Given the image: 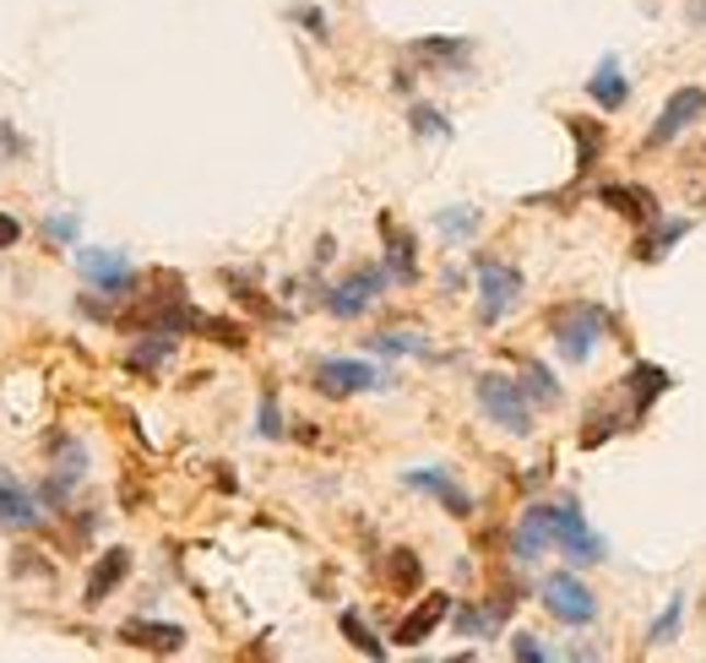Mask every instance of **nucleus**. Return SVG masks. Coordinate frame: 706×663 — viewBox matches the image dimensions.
I'll use <instances>...</instances> for the list:
<instances>
[{"label":"nucleus","instance_id":"1","mask_svg":"<svg viewBox=\"0 0 706 663\" xmlns=\"http://www.w3.org/2000/svg\"><path fill=\"white\" fill-rule=\"evenodd\" d=\"M539 511V522H544V538L565 549L576 566H587V560H603V544L592 538V527L581 522V511L576 505H533Z\"/></svg>","mask_w":706,"mask_h":663},{"label":"nucleus","instance_id":"2","mask_svg":"<svg viewBox=\"0 0 706 663\" xmlns=\"http://www.w3.org/2000/svg\"><path fill=\"white\" fill-rule=\"evenodd\" d=\"M478 408H484L500 430L533 435V408H528V397H522L517 381H506V375H478Z\"/></svg>","mask_w":706,"mask_h":663},{"label":"nucleus","instance_id":"3","mask_svg":"<svg viewBox=\"0 0 706 663\" xmlns=\"http://www.w3.org/2000/svg\"><path fill=\"white\" fill-rule=\"evenodd\" d=\"M549 332H555V342H560L565 359L581 364V359L592 353L598 332H603V316H598L592 305H560V311H549Z\"/></svg>","mask_w":706,"mask_h":663},{"label":"nucleus","instance_id":"4","mask_svg":"<svg viewBox=\"0 0 706 663\" xmlns=\"http://www.w3.org/2000/svg\"><path fill=\"white\" fill-rule=\"evenodd\" d=\"M478 322L484 327H495L511 305H517V294H522V272L517 267H506V261H478Z\"/></svg>","mask_w":706,"mask_h":663},{"label":"nucleus","instance_id":"5","mask_svg":"<svg viewBox=\"0 0 706 663\" xmlns=\"http://www.w3.org/2000/svg\"><path fill=\"white\" fill-rule=\"evenodd\" d=\"M381 283H386V272H381V267H359L348 283H337V289L326 294V311H332L337 322H354V316H364V311L375 305Z\"/></svg>","mask_w":706,"mask_h":663},{"label":"nucleus","instance_id":"6","mask_svg":"<svg viewBox=\"0 0 706 663\" xmlns=\"http://www.w3.org/2000/svg\"><path fill=\"white\" fill-rule=\"evenodd\" d=\"M544 609H549L555 620H565V626H592V615H598L592 593H587L576 577H565V571L544 582Z\"/></svg>","mask_w":706,"mask_h":663},{"label":"nucleus","instance_id":"7","mask_svg":"<svg viewBox=\"0 0 706 663\" xmlns=\"http://www.w3.org/2000/svg\"><path fill=\"white\" fill-rule=\"evenodd\" d=\"M77 267L88 283H99L104 294H131L137 289V272L120 251H77Z\"/></svg>","mask_w":706,"mask_h":663},{"label":"nucleus","instance_id":"8","mask_svg":"<svg viewBox=\"0 0 706 663\" xmlns=\"http://www.w3.org/2000/svg\"><path fill=\"white\" fill-rule=\"evenodd\" d=\"M315 386H321L326 397H354V392L381 386V375H375L364 359H321V364H315Z\"/></svg>","mask_w":706,"mask_h":663},{"label":"nucleus","instance_id":"9","mask_svg":"<svg viewBox=\"0 0 706 663\" xmlns=\"http://www.w3.org/2000/svg\"><path fill=\"white\" fill-rule=\"evenodd\" d=\"M702 115H706V93L702 88H680V93L663 104V115H658V126H652V137H647V142H652V148H663V142H674L685 126H696Z\"/></svg>","mask_w":706,"mask_h":663},{"label":"nucleus","instance_id":"10","mask_svg":"<svg viewBox=\"0 0 706 663\" xmlns=\"http://www.w3.org/2000/svg\"><path fill=\"white\" fill-rule=\"evenodd\" d=\"M38 522H44L38 500L27 496L11 474H0V527H11V533H33Z\"/></svg>","mask_w":706,"mask_h":663},{"label":"nucleus","instance_id":"11","mask_svg":"<svg viewBox=\"0 0 706 663\" xmlns=\"http://www.w3.org/2000/svg\"><path fill=\"white\" fill-rule=\"evenodd\" d=\"M126 577H131V549H104V560H99V566H93V577H88L82 604H104Z\"/></svg>","mask_w":706,"mask_h":663},{"label":"nucleus","instance_id":"12","mask_svg":"<svg viewBox=\"0 0 706 663\" xmlns=\"http://www.w3.org/2000/svg\"><path fill=\"white\" fill-rule=\"evenodd\" d=\"M669 392V370H658V364H636L630 375H625V397H630V419H641L647 408H652V397H663Z\"/></svg>","mask_w":706,"mask_h":663},{"label":"nucleus","instance_id":"13","mask_svg":"<svg viewBox=\"0 0 706 663\" xmlns=\"http://www.w3.org/2000/svg\"><path fill=\"white\" fill-rule=\"evenodd\" d=\"M120 642H131L141 653H180L185 648V631L180 626H158V620H131L120 631Z\"/></svg>","mask_w":706,"mask_h":663},{"label":"nucleus","instance_id":"14","mask_svg":"<svg viewBox=\"0 0 706 663\" xmlns=\"http://www.w3.org/2000/svg\"><path fill=\"white\" fill-rule=\"evenodd\" d=\"M445 615H451V598H445V593H429L419 609H414V615L397 626V642H403V648H419V642L435 631V626H440V620H445Z\"/></svg>","mask_w":706,"mask_h":663},{"label":"nucleus","instance_id":"15","mask_svg":"<svg viewBox=\"0 0 706 663\" xmlns=\"http://www.w3.org/2000/svg\"><path fill=\"white\" fill-rule=\"evenodd\" d=\"M408 485H414V490H424V496H435L445 511H451V516H467V511H473L467 490H456V485H451L445 474H435V468H414V474H408Z\"/></svg>","mask_w":706,"mask_h":663},{"label":"nucleus","instance_id":"16","mask_svg":"<svg viewBox=\"0 0 706 663\" xmlns=\"http://www.w3.org/2000/svg\"><path fill=\"white\" fill-rule=\"evenodd\" d=\"M598 201L614 207L620 218H636V223H652V218H658V212H652V196H647V190H630V185H603Z\"/></svg>","mask_w":706,"mask_h":663},{"label":"nucleus","instance_id":"17","mask_svg":"<svg viewBox=\"0 0 706 663\" xmlns=\"http://www.w3.org/2000/svg\"><path fill=\"white\" fill-rule=\"evenodd\" d=\"M381 234H386V261H392V272H397L403 283H414V278H419L414 240H408V234H397V223H392V218H381Z\"/></svg>","mask_w":706,"mask_h":663},{"label":"nucleus","instance_id":"18","mask_svg":"<svg viewBox=\"0 0 706 663\" xmlns=\"http://www.w3.org/2000/svg\"><path fill=\"white\" fill-rule=\"evenodd\" d=\"M587 93H592V104H598V109H620V104H625V77H620V60H603V66H598V77L587 82Z\"/></svg>","mask_w":706,"mask_h":663},{"label":"nucleus","instance_id":"19","mask_svg":"<svg viewBox=\"0 0 706 663\" xmlns=\"http://www.w3.org/2000/svg\"><path fill=\"white\" fill-rule=\"evenodd\" d=\"M685 234H691V223H685V218H669V223H658L647 240H636V256H641V261H658V256H663L669 245H680Z\"/></svg>","mask_w":706,"mask_h":663},{"label":"nucleus","instance_id":"20","mask_svg":"<svg viewBox=\"0 0 706 663\" xmlns=\"http://www.w3.org/2000/svg\"><path fill=\"white\" fill-rule=\"evenodd\" d=\"M419 577H424V566H419L414 549H392V555H386V582H392L397 593H414Z\"/></svg>","mask_w":706,"mask_h":663},{"label":"nucleus","instance_id":"21","mask_svg":"<svg viewBox=\"0 0 706 663\" xmlns=\"http://www.w3.org/2000/svg\"><path fill=\"white\" fill-rule=\"evenodd\" d=\"M414 55L429 66H462L467 60V44L462 38H414Z\"/></svg>","mask_w":706,"mask_h":663},{"label":"nucleus","instance_id":"22","mask_svg":"<svg viewBox=\"0 0 706 663\" xmlns=\"http://www.w3.org/2000/svg\"><path fill=\"white\" fill-rule=\"evenodd\" d=\"M169 353H174V337L169 332H147V342L131 353V370H158Z\"/></svg>","mask_w":706,"mask_h":663},{"label":"nucleus","instance_id":"23","mask_svg":"<svg viewBox=\"0 0 706 663\" xmlns=\"http://www.w3.org/2000/svg\"><path fill=\"white\" fill-rule=\"evenodd\" d=\"M570 131H576V168H592L603 153V131L587 126V120H570Z\"/></svg>","mask_w":706,"mask_h":663},{"label":"nucleus","instance_id":"24","mask_svg":"<svg viewBox=\"0 0 706 663\" xmlns=\"http://www.w3.org/2000/svg\"><path fill=\"white\" fill-rule=\"evenodd\" d=\"M337 626H343V637H348V642H354V648H359L364 659H381V653H386V648H381V642L370 637V626H364V620H359L354 609H343V620H337Z\"/></svg>","mask_w":706,"mask_h":663},{"label":"nucleus","instance_id":"25","mask_svg":"<svg viewBox=\"0 0 706 663\" xmlns=\"http://www.w3.org/2000/svg\"><path fill=\"white\" fill-rule=\"evenodd\" d=\"M528 397H539V403H560V386H555V375H549L544 364H528Z\"/></svg>","mask_w":706,"mask_h":663},{"label":"nucleus","instance_id":"26","mask_svg":"<svg viewBox=\"0 0 706 663\" xmlns=\"http://www.w3.org/2000/svg\"><path fill=\"white\" fill-rule=\"evenodd\" d=\"M680 615H685V604H680V598H669V609L658 615V626H652V637H647V642H652V648H663V642L680 631Z\"/></svg>","mask_w":706,"mask_h":663},{"label":"nucleus","instance_id":"27","mask_svg":"<svg viewBox=\"0 0 706 663\" xmlns=\"http://www.w3.org/2000/svg\"><path fill=\"white\" fill-rule=\"evenodd\" d=\"M370 348L375 353H414V348H424L419 337H408V332H381V337H370Z\"/></svg>","mask_w":706,"mask_h":663},{"label":"nucleus","instance_id":"28","mask_svg":"<svg viewBox=\"0 0 706 663\" xmlns=\"http://www.w3.org/2000/svg\"><path fill=\"white\" fill-rule=\"evenodd\" d=\"M262 435H267V441L282 435V414H278V397H273V392L262 397Z\"/></svg>","mask_w":706,"mask_h":663},{"label":"nucleus","instance_id":"29","mask_svg":"<svg viewBox=\"0 0 706 663\" xmlns=\"http://www.w3.org/2000/svg\"><path fill=\"white\" fill-rule=\"evenodd\" d=\"M440 229L445 234H473L478 229V212H440Z\"/></svg>","mask_w":706,"mask_h":663},{"label":"nucleus","instance_id":"30","mask_svg":"<svg viewBox=\"0 0 706 663\" xmlns=\"http://www.w3.org/2000/svg\"><path fill=\"white\" fill-rule=\"evenodd\" d=\"M414 131H424V137H445V126H440L435 109H414Z\"/></svg>","mask_w":706,"mask_h":663},{"label":"nucleus","instance_id":"31","mask_svg":"<svg viewBox=\"0 0 706 663\" xmlns=\"http://www.w3.org/2000/svg\"><path fill=\"white\" fill-rule=\"evenodd\" d=\"M293 16H299V22H304V27H310L315 38H326V16H321L315 5H293Z\"/></svg>","mask_w":706,"mask_h":663},{"label":"nucleus","instance_id":"32","mask_svg":"<svg viewBox=\"0 0 706 663\" xmlns=\"http://www.w3.org/2000/svg\"><path fill=\"white\" fill-rule=\"evenodd\" d=\"M511 653H517L522 663H544V659H549V653H544V648H539L533 637H517V648H511Z\"/></svg>","mask_w":706,"mask_h":663},{"label":"nucleus","instance_id":"33","mask_svg":"<svg viewBox=\"0 0 706 663\" xmlns=\"http://www.w3.org/2000/svg\"><path fill=\"white\" fill-rule=\"evenodd\" d=\"M16 240H22V223H16L11 212H0V251H11Z\"/></svg>","mask_w":706,"mask_h":663},{"label":"nucleus","instance_id":"34","mask_svg":"<svg viewBox=\"0 0 706 663\" xmlns=\"http://www.w3.org/2000/svg\"><path fill=\"white\" fill-rule=\"evenodd\" d=\"M44 234H49V240H71V234H77V218H49Z\"/></svg>","mask_w":706,"mask_h":663}]
</instances>
